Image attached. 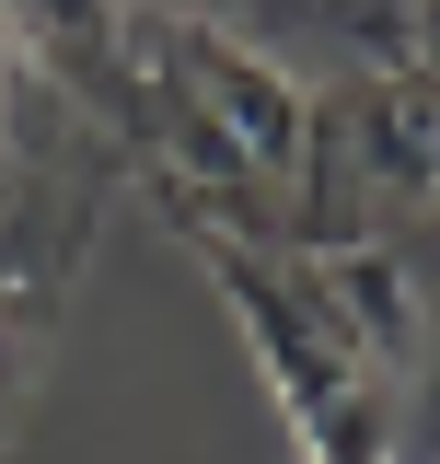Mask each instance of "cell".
<instances>
[{"mask_svg":"<svg viewBox=\"0 0 440 464\" xmlns=\"http://www.w3.org/2000/svg\"><path fill=\"white\" fill-rule=\"evenodd\" d=\"M417 360H429V383H440V314H429V348H417Z\"/></svg>","mask_w":440,"mask_h":464,"instance_id":"3","label":"cell"},{"mask_svg":"<svg viewBox=\"0 0 440 464\" xmlns=\"http://www.w3.org/2000/svg\"><path fill=\"white\" fill-rule=\"evenodd\" d=\"M12 70H24V47H0V151H12Z\"/></svg>","mask_w":440,"mask_h":464,"instance_id":"2","label":"cell"},{"mask_svg":"<svg viewBox=\"0 0 440 464\" xmlns=\"http://www.w3.org/2000/svg\"><path fill=\"white\" fill-rule=\"evenodd\" d=\"M81 232H93V198L58 209L47 186H0V441L35 395V348H47L58 302L81 279Z\"/></svg>","mask_w":440,"mask_h":464,"instance_id":"1","label":"cell"}]
</instances>
